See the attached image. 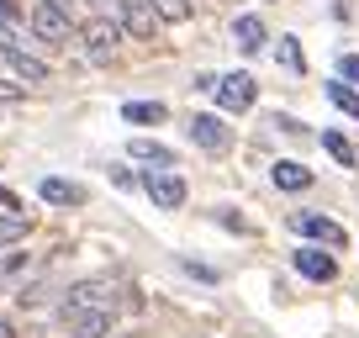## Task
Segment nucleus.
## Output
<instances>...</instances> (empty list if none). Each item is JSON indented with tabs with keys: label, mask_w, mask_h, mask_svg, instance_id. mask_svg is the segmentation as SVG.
<instances>
[{
	"label": "nucleus",
	"mask_w": 359,
	"mask_h": 338,
	"mask_svg": "<svg viewBox=\"0 0 359 338\" xmlns=\"http://www.w3.org/2000/svg\"><path fill=\"white\" fill-rule=\"evenodd\" d=\"M111 185H116V191H133V185H137V175H133L127 164H111Z\"/></svg>",
	"instance_id": "21"
},
{
	"label": "nucleus",
	"mask_w": 359,
	"mask_h": 338,
	"mask_svg": "<svg viewBox=\"0 0 359 338\" xmlns=\"http://www.w3.org/2000/svg\"><path fill=\"white\" fill-rule=\"evenodd\" d=\"M217 217H222V227H233V233H243V227H248V222H243L238 212H217Z\"/></svg>",
	"instance_id": "23"
},
{
	"label": "nucleus",
	"mask_w": 359,
	"mask_h": 338,
	"mask_svg": "<svg viewBox=\"0 0 359 338\" xmlns=\"http://www.w3.org/2000/svg\"><path fill=\"white\" fill-rule=\"evenodd\" d=\"M116 296H122V291H106L101 280H79V285H69V291H64V302H58V317L69 323V317H79L85 306H116Z\"/></svg>",
	"instance_id": "4"
},
{
	"label": "nucleus",
	"mask_w": 359,
	"mask_h": 338,
	"mask_svg": "<svg viewBox=\"0 0 359 338\" xmlns=\"http://www.w3.org/2000/svg\"><path fill=\"white\" fill-rule=\"evenodd\" d=\"M0 338H16V323H11V317H0Z\"/></svg>",
	"instance_id": "25"
},
{
	"label": "nucleus",
	"mask_w": 359,
	"mask_h": 338,
	"mask_svg": "<svg viewBox=\"0 0 359 338\" xmlns=\"http://www.w3.org/2000/svg\"><path fill=\"white\" fill-rule=\"evenodd\" d=\"M269 180L280 185V191H312V169L296 164V158H280V164L269 169Z\"/></svg>",
	"instance_id": "14"
},
{
	"label": "nucleus",
	"mask_w": 359,
	"mask_h": 338,
	"mask_svg": "<svg viewBox=\"0 0 359 338\" xmlns=\"http://www.w3.org/2000/svg\"><path fill=\"white\" fill-rule=\"evenodd\" d=\"M206 95H217V111H248L259 95V79L243 74V69H233V74H217V85Z\"/></svg>",
	"instance_id": "3"
},
{
	"label": "nucleus",
	"mask_w": 359,
	"mask_h": 338,
	"mask_svg": "<svg viewBox=\"0 0 359 338\" xmlns=\"http://www.w3.org/2000/svg\"><path fill=\"white\" fill-rule=\"evenodd\" d=\"M338 79H344V85H359V53H338Z\"/></svg>",
	"instance_id": "20"
},
{
	"label": "nucleus",
	"mask_w": 359,
	"mask_h": 338,
	"mask_svg": "<svg viewBox=\"0 0 359 338\" xmlns=\"http://www.w3.org/2000/svg\"><path fill=\"white\" fill-rule=\"evenodd\" d=\"M0 74L22 79V85H48V64L27 53L22 37H16L11 27H0Z\"/></svg>",
	"instance_id": "2"
},
{
	"label": "nucleus",
	"mask_w": 359,
	"mask_h": 338,
	"mask_svg": "<svg viewBox=\"0 0 359 338\" xmlns=\"http://www.w3.org/2000/svg\"><path fill=\"white\" fill-rule=\"evenodd\" d=\"M323 90H327V101H333L344 116H359V90H354V85H344V79H327Z\"/></svg>",
	"instance_id": "16"
},
{
	"label": "nucleus",
	"mask_w": 359,
	"mask_h": 338,
	"mask_svg": "<svg viewBox=\"0 0 359 338\" xmlns=\"http://www.w3.org/2000/svg\"><path fill=\"white\" fill-rule=\"evenodd\" d=\"M191 143L206 148V154H227V148H233V127L217 111H201V116H191Z\"/></svg>",
	"instance_id": "7"
},
{
	"label": "nucleus",
	"mask_w": 359,
	"mask_h": 338,
	"mask_svg": "<svg viewBox=\"0 0 359 338\" xmlns=\"http://www.w3.org/2000/svg\"><path fill=\"white\" fill-rule=\"evenodd\" d=\"M127 154H133L137 164H148V169H175V154H169L164 143H154V137H133Z\"/></svg>",
	"instance_id": "13"
},
{
	"label": "nucleus",
	"mask_w": 359,
	"mask_h": 338,
	"mask_svg": "<svg viewBox=\"0 0 359 338\" xmlns=\"http://www.w3.org/2000/svg\"><path fill=\"white\" fill-rule=\"evenodd\" d=\"M69 37H74V22H69L64 11H53L48 0H37L32 11V43H48V48H64Z\"/></svg>",
	"instance_id": "6"
},
{
	"label": "nucleus",
	"mask_w": 359,
	"mask_h": 338,
	"mask_svg": "<svg viewBox=\"0 0 359 338\" xmlns=\"http://www.w3.org/2000/svg\"><path fill=\"white\" fill-rule=\"evenodd\" d=\"M233 37H238V53H259V48L269 43V32H264V22H259L254 11H243L233 22Z\"/></svg>",
	"instance_id": "12"
},
{
	"label": "nucleus",
	"mask_w": 359,
	"mask_h": 338,
	"mask_svg": "<svg viewBox=\"0 0 359 338\" xmlns=\"http://www.w3.org/2000/svg\"><path fill=\"white\" fill-rule=\"evenodd\" d=\"M0 206H6V212H16V206H22V201H16V191H6V185H0Z\"/></svg>",
	"instance_id": "24"
},
{
	"label": "nucleus",
	"mask_w": 359,
	"mask_h": 338,
	"mask_svg": "<svg viewBox=\"0 0 359 338\" xmlns=\"http://www.w3.org/2000/svg\"><path fill=\"white\" fill-rule=\"evenodd\" d=\"M27 233H32V222H27V217H16V212L0 217V248H16Z\"/></svg>",
	"instance_id": "17"
},
{
	"label": "nucleus",
	"mask_w": 359,
	"mask_h": 338,
	"mask_svg": "<svg viewBox=\"0 0 359 338\" xmlns=\"http://www.w3.org/2000/svg\"><path fill=\"white\" fill-rule=\"evenodd\" d=\"M37 201H48V206H79V201H85V191H79L74 180H64V175H43V180H37Z\"/></svg>",
	"instance_id": "11"
},
{
	"label": "nucleus",
	"mask_w": 359,
	"mask_h": 338,
	"mask_svg": "<svg viewBox=\"0 0 359 338\" xmlns=\"http://www.w3.org/2000/svg\"><path fill=\"white\" fill-rule=\"evenodd\" d=\"M296 233L302 238H312V243H327V248H344L348 243V233L333 222V217H317V212H306V217H296Z\"/></svg>",
	"instance_id": "10"
},
{
	"label": "nucleus",
	"mask_w": 359,
	"mask_h": 338,
	"mask_svg": "<svg viewBox=\"0 0 359 338\" xmlns=\"http://www.w3.org/2000/svg\"><path fill=\"white\" fill-rule=\"evenodd\" d=\"M323 148H327V154H333V158H338V164H344V169H354V164H359L354 143H348L344 133H323Z\"/></svg>",
	"instance_id": "18"
},
{
	"label": "nucleus",
	"mask_w": 359,
	"mask_h": 338,
	"mask_svg": "<svg viewBox=\"0 0 359 338\" xmlns=\"http://www.w3.org/2000/svg\"><path fill=\"white\" fill-rule=\"evenodd\" d=\"M137 185H143L148 196H154V206H164V212H175V206H185V180H180L175 169H148V175H137Z\"/></svg>",
	"instance_id": "5"
},
{
	"label": "nucleus",
	"mask_w": 359,
	"mask_h": 338,
	"mask_svg": "<svg viewBox=\"0 0 359 338\" xmlns=\"http://www.w3.org/2000/svg\"><path fill=\"white\" fill-rule=\"evenodd\" d=\"M291 264H296V275H306V280H317V285L338 275V259L327 254V248H296Z\"/></svg>",
	"instance_id": "9"
},
{
	"label": "nucleus",
	"mask_w": 359,
	"mask_h": 338,
	"mask_svg": "<svg viewBox=\"0 0 359 338\" xmlns=\"http://www.w3.org/2000/svg\"><path fill=\"white\" fill-rule=\"evenodd\" d=\"M275 58H280L285 69H296V74H302V69H306V58H302V43H296V37H280V48H275Z\"/></svg>",
	"instance_id": "19"
},
{
	"label": "nucleus",
	"mask_w": 359,
	"mask_h": 338,
	"mask_svg": "<svg viewBox=\"0 0 359 338\" xmlns=\"http://www.w3.org/2000/svg\"><path fill=\"white\" fill-rule=\"evenodd\" d=\"M74 37H79V53H85L90 64H111V58L122 53V43H127V32L106 11H90L85 22L74 27Z\"/></svg>",
	"instance_id": "1"
},
{
	"label": "nucleus",
	"mask_w": 359,
	"mask_h": 338,
	"mask_svg": "<svg viewBox=\"0 0 359 338\" xmlns=\"http://www.w3.org/2000/svg\"><path fill=\"white\" fill-rule=\"evenodd\" d=\"M16 16H22V11H16V0H0V27H16Z\"/></svg>",
	"instance_id": "22"
},
{
	"label": "nucleus",
	"mask_w": 359,
	"mask_h": 338,
	"mask_svg": "<svg viewBox=\"0 0 359 338\" xmlns=\"http://www.w3.org/2000/svg\"><path fill=\"white\" fill-rule=\"evenodd\" d=\"M164 101H122V122L127 127H158L164 122Z\"/></svg>",
	"instance_id": "15"
},
{
	"label": "nucleus",
	"mask_w": 359,
	"mask_h": 338,
	"mask_svg": "<svg viewBox=\"0 0 359 338\" xmlns=\"http://www.w3.org/2000/svg\"><path fill=\"white\" fill-rule=\"evenodd\" d=\"M116 306H85L79 317H69V338H111Z\"/></svg>",
	"instance_id": "8"
}]
</instances>
